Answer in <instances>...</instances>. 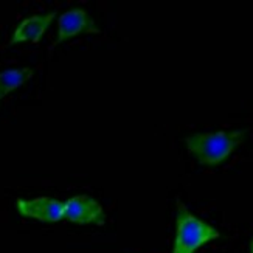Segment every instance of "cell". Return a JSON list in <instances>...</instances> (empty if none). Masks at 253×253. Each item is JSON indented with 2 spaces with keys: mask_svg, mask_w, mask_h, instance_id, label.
I'll return each instance as SVG.
<instances>
[{
  "mask_svg": "<svg viewBox=\"0 0 253 253\" xmlns=\"http://www.w3.org/2000/svg\"><path fill=\"white\" fill-rule=\"evenodd\" d=\"M246 130H216L196 132L185 138L191 156L205 167L225 162L233 151L244 141Z\"/></svg>",
  "mask_w": 253,
  "mask_h": 253,
  "instance_id": "1",
  "label": "cell"
},
{
  "mask_svg": "<svg viewBox=\"0 0 253 253\" xmlns=\"http://www.w3.org/2000/svg\"><path fill=\"white\" fill-rule=\"evenodd\" d=\"M221 233L201 217L193 214L185 204L177 201L175 238L171 253H196L205 244L217 239Z\"/></svg>",
  "mask_w": 253,
  "mask_h": 253,
  "instance_id": "2",
  "label": "cell"
},
{
  "mask_svg": "<svg viewBox=\"0 0 253 253\" xmlns=\"http://www.w3.org/2000/svg\"><path fill=\"white\" fill-rule=\"evenodd\" d=\"M64 219L78 225H104L106 213L101 204L93 197L78 194L64 202Z\"/></svg>",
  "mask_w": 253,
  "mask_h": 253,
  "instance_id": "3",
  "label": "cell"
},
{
  "mask_svg": "<svg viewBox=\"0 0 253 253\" xmlns=\"http://www.w3.org/2000/svg\"><path fill=\"white\" fill-rule=\"evenodd\" d=\"M16 207L20 216L31 217L41 222H59L64 219V202L53 197H35V199H17Z\"/></svg>",
  "mask_w": 253,
  "mask_h": 253,
  "instance_id": "4",
  "label": "cell"
},
{
  "mask_svg": "<svg viewBox=\"0 0 253 253\" xmlns=\"http://www.w3.org/2000/svg\"><path fill=\"white\" fill-rule=\"evenodd\" d=\"M81 33H90V35H98L101 30L95 25L93 19L87 14L85 9L73 8L62 13L58 19V38L56 45L64 41H67L73 36H78Z\"/></svg>",
  "mask_w": 253,
  "mask_h": 253,
  "instance_id": "5",
  "label": "cell"
},
{
  "mask_svg": "<svg viewBox=\"0 0 253 253\" xmlns=\"http://www.w3.org/2000/svg\"><path fill=\"white\" fill-rule=\"evenodd\" d=\"M54 17H56V11H50V13L45 14H33L30 17L22 19L20 24L14 28L8 45H14V43L22 42L39 43Z\"/></svg>",
  "mask_w": 253,
  "mask_h": 253,
  "instance_id": "6",
  "label": "cell"
},
{
  "mask_svg": "<svg viewBox=\"0 0 253 253\" xmlns=\"http://www.w3.org/2000/svg\"><path fill=\"white\" fill-rule=\"evenodd\" d=\"M33 75H35V69L31 67L8 69L0 72V101L8 96V93L24 85L30 78H33Z\"/></svg>",
  "mask_w": 253,
  "mask_h": 253,
  "instance_id": "7",
  "label": "cell"
},
{
  "mask_svg": "<svg viewBox=\"0 0 253 253\" xmlns=\"http://www.w3.org/2000/svg\"><path fill=\"white\" fill-rule=\"evenodd\" d=\"M249 249H250V253H253V238H252V241H250V247H249Z\"/></svg>",
  "mask_w": 253,
  "mask_h": 253,
  "instance_id": "8",
  "label": "cell"
}]
</instances>
